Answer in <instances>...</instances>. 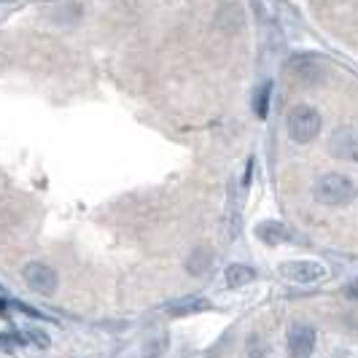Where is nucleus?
Here are the masks:
<instances>
[{
  "mask_svg": "<svg viewBox=\"0 0 358 358\" xmlns=\"http://www.w3.org/2000/svg\"><path fill=\"white\" fill-rule=\"evenodd\" d=\"M288 76L304 86H313L323 79V65L313 57H297V60L288 62Z\"/></svg>",
  "mask_w": 358,
  "mask_h": 358,
  "instance_id": "7",
  "label": "nucleus"
},
{
  "mask_svg": "<svg viewBox=\"0 0 358 358\" xmlns=\"http://www.w3.org/2000/svg\"><path fill=\"white\" fill-rule=\"evenodd\" d=\"M254 280H256V270L248 267V264H232V267L226 270V286H229V288H245V286L254 283Z\"/></svg>",
  "mask_w": 358,
  "mask_h": 358,
  "instance_id": "10",
  "label": "nucleus"
},
{
  "mask_svg": "<svg viewBox=\"0 0 358 358\" xmlns=\"http://www.w3.org/2000/svg\"><path fill=\"white\" fill-rule=\"evenodd\" d=\"M22 278L30 286V291L43 294V297H52L60 286V275L54 267H49L46 261H27L24 270H22Z\"/></svg>",
  "mask_w": 358,
  "mask_h": 358,
  "instance_id": "3",
  "label": "nucleus"
},
{
  "mask_svg": "<svg viewBox=\"0 0 358 358\" xmlns=\"http://www.w3.org/2000/svg\"><path fill=\"white\" fill-rule=\"evenodd\" d=\"M316 350V329L297 323L288 329V356L291 358H310Z\"/></svg>",
  "mask_w": 358,
  "mask_h": 358,
  "instance_id": "6",
  "label": "nucleus"
},
{
  "mask_svg": "<svg viewBox=\"0 0 358 358\" xmlns=\"http://www.w3.org/2000/svg\"><path fill=\"white\" fill-rule=\"evenodd\" d=\"M248 358H267V345L259 337L248 339Z\"/></svg>",
  "mask_w": 358,
  "mask_h": 358,
  "instance_id": "13",
  "label": "nucleus"
},
{
  "mask_svg": "<svg viewBox=\"0 0 358 358\" xmlns=\"http://www.w3.org/2000/svg\"><path fill=\"white\" fill-rule=\"evenodd\" d=\"M316 199L326 208H345L358 197L356 183L342 173H326L316 180Z\"/></svg>",
  "mask_w": 358,
  "mask_h": 358,
  "instance_id": "1",
  "label": "nucleus"
},
{
  "mask_svg": "<svg viewBox=\"0 0 358 358\" xmlns=\"http://www.w3.org/2000/svg\"><path fill=\"white\" fill-rule=\"evenodd\" d=\"M0 350H11V342L8 339H0Z\"/></svg>",
  "mask_w": 358,
  "mask_h": 358,
  "instance_id": "15",
  "label": "nucleus"
},
{
  "mask_svg": "<svg viewBox=\"0 0 358 358\" xmlns=\"http://www.w3.org/2000/svg\"><path fill=\"white\" fill-rule=\"evenodd\" d=\"M210 251L208 248H197V251H192V256L186 259V272L189 275H194V278H202V275H208L210 272Z\"/></svg>",
  "mask_w": 358,
  "mask_h": 358,
  "instance_id": "11",
  "label": "nucleus"
},
{
  "mask_svg": "<svg viewBox=\"0 0 358 358\" xmlns=\"http://www.w3.org/2000/svg\"><path fill=\"white\" fill-rule=\"evenodd\" d=\"M286 127H288V135H291L294 143L307 146V143H313L318 138L320 114L316 108H310V105H294L288 111V116H286Z\"/></svg>",
  "mask_w": 358,
  "mask_h": 358,
  "instance_id": "2",
  "label": "nucleus"
},
{
  "mask_svg": "<svg viewBox=\"0 0 358 358\" xmlns=\"http://www.w3.org/2000/svg\"><path fill=\"white\" fill-rule=\"evenodd\" d=\"M280 275L291 283H299V286H310V283H318V280L326 278V267L318 264V261H286L280 264Z\"/></svg>",
  "mask_w": 358,
  "mask_h": 358,
  "instance_id": "4",
  "label": "nucleus"
},
{
  "mask_svg": "<svg viewBox=\"0 0 358 358\" xmlns=\"http://www.w3.org/2000/svg\"><path fill=\"white\" fill-rule=\"evenodd\" d=\"M17 310H22V313H27V316H36V318H43V313H38L36 307H30V304H24V302H11Z\"/></svg>",
  "mask_w": 358,
  "mask_h": 358,
  "instance_id": "14",
  "label": "nucleus"
},
{
  "mask_svg": "<svg viewBox=\"0 0 358 358\" xmlns=\"http://www.w3.org/2000/svg\"><path fill=\"white\" fill-rule=\"evenodd\" d=\"M162 310H164V316H170V318H183V316H194V313L210 310V302L202 297H183V299L167 302Z\"/></svg>",
  "mask_w": 358,
  "mask_h": 358,
  "instance_id": "8",
  "label": "nucleus"
},
{
  "mask_svg": "<svg viewBox=\"0 0 358 358\" xmlns=\"http://www.w3.org/2000/svg\"><path fill=\"white\" fill-rule=\"evenodd\" d=\"M329 151H332L334 159L356 162L358 164V130H353V127L334 130V135L329 138Z\"/></svg>",
  "mask_w": 358,
  "mask_h": 358,
  "instance_id": "5",
  "label": "nucleus"
},
{
  "mask_svg": "<svg viewBox=\"0 0 358 358\" xmlns=\"http://www.w3.org/2000/svg\"><path fill=\"white\" fill-rule=\"evenodd\" d=\"M256 238L264 240L267 245H280L288 240V229L280 224V221H264L256 226Z\"/></svg>",
  "mask_w": 358,
  "mask_h": 358,
  "instance_id": "9",
  "label": "nucleus"
},
{
  "mask_svg": "<svg viewBox=\"0 0 358 358\" xmlns=\"http://www.w3.org/2000/svg\"><path fill=\"white\" fill-rule=\"evenodd\" d=\"M270 95H272V86H270V84H264L259 89V95H256V114H259L261 119H264L267 111H270Z\"/></svg>",
  "mask_w": 358,
  "mask_h": 358,
  "instance_id": "12",
  "label": "nucleus"
}]
</instances>
